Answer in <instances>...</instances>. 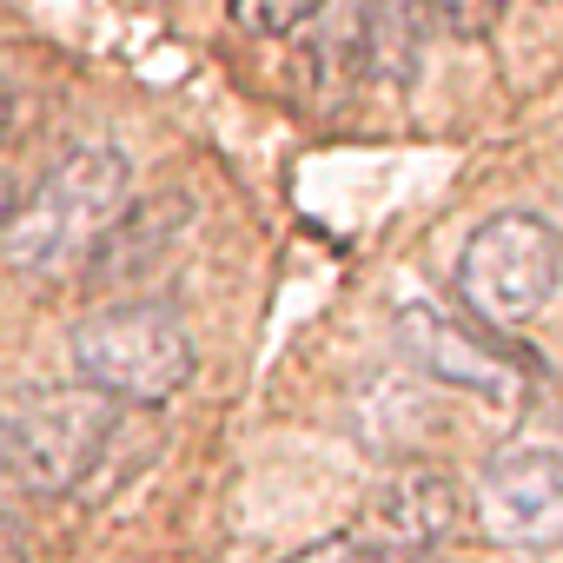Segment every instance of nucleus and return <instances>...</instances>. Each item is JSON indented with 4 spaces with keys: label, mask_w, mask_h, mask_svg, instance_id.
Listing matches in <instances>:
<instances>
[{
    "label": "nucleus",
    "mask_w": 563,
    "mask_h": 563,
    "mask_svg": "<svg viewBox=\"0 0 563 563\" xmlns=\"http://www.w3.org/2000/svg\"><path fill=\"white\" fill-rule=\"evenodd\" d=\"M126 206H133V159L107 140H87L67 159H54L27 199H14V219L0 225V258L21 278H67L93 258V245Z\"/></svg>",
    "instance_id": "f257e3e1"
},
{
    "label": "nucleus",
    "mask_w": 563,
    "mask_h": 563,
    "mask_svg": "<svg viewBox=\"0 0 563 563\" xmlns=\"http://www.w3.org/2000/svg\"><path fill=\"white\" fill-rule=\"evenodd\" d=\"M67 358H74V378L113 405H166L199 372L186 319L153 299H126L80 319L67 339Z\"/></svg>",
    "instance_id": "f03ea898"
},
{
    "label": "nucleus",
    "mask_w": 563,
    "mask_h": 563,
    "mask_svg": "<svg viewBox=\"0 0 563 563\" xmlns=\"http://www.w3.org/2000/svg\"><path fill=\"white\" fill-rule=\"evenodd\" d=\"M120 411L113 398L87 391V385H34L0 411V477L34 497H60L74 490L107 444L120 438Z\"/></svg>",
    "instance_id": "7ed1b4c3"
},
{
    "label": "nucleus",
    "mask_w": 563,
    "mask_h": 563,
    "mask_svg": "<svg viewBox=\"0 0 563 563\" xmlns=\"http://www.w3.org/2000/svg\"><path fill=\"white\" fill-rule=\"evenodd\" d=\"M556 278H563V232L537 212H497L457 252V299L490 332L530 325L556 299Z\"/></svg>",
    "instance_id": "20e7f679"
},
{
    "label": "nucleus",
    "mask_w": 563,
    "mask_h": 563,
    "mask_svg": "<svg viewBox=\"0 0 563 563\" xmlns=\"http://www.w3.org/2000/svg\"><path fill=\"white\" fill-rule=\"evenodd\" d=\"M398 345L431 385L464 391L477 405H523V391H530V365L517 352L490 345L484 332H471L464 319H451L438 306H405L398 312Z\"/></svg>",
    "instance_id": "39448f33"
},
{
    "label": "nucleus",
    "mask_w": 563,
    "mask_h": 563,
    "mask_svg": "<svg viewBox=\"0 0 563 563\" xmlns=\"http://www.w3.org/2000/svg\"><path fill=\"white\" fill-rule=\"evenodd\" d=\"M477 523L510 550L563 543V457L510 444L477 477Z\"/></svg>",
    "instance_id": "423d86ee"
},
{
    "label": "nucleus",
    "mask_w": 563,
    "mask_h": 563,
    "mask_svg": "<svg viewBox=\"0 0 563 563\" xmlns=\"http://www.w3.org/2000/svg\"><path fill=\"white\" fill-rule=\"evenodd\" d=\"M464 523V490L438 464H405L391 471L372 504H365V543L385 556H424Z\"/></svg>",
    "instance_id": "0eeeda50"
},
{
    "label": "nucleus",
    "mask_w": 563,
    "mask_h": 563,
    "mask_svg": "<svg viewBox=\"0 0 563 563\" xmlns=\"http://www.w3.org/2000/svg\"><path fill=\"white\" fill-rule=\"evenodd\" d=\"M186 225H192V199H186V192L133 199V206L107 225V239L93 245V258L80 265V272H87V292H93V299L133 292L140 278H153V272L173 258V245L186 239Z\"/></svg>",
    "instance_id": "6e6552de"
},
{
    "label": "nucleus",
    "mask_w": 563,
    "mask_h": 563,
    "mask_svg": "<svg viewBox=\"0 0 563 563\" xmlns=\"http://www.w3.org/2000/svg\"><path fill=\"white\" fill-rule=\"evenodd\" d=\"M431 27H438L431 0H372L365 8V60H372V74L385 87H411Z\"/></svg>",
    "instance_id": "1a4fd4ad"
},
{
    "label": "nucleus",
    "mask_w": 563,
    "mask_h": 563,
    "mask_svg": "<svg viewBox=\"0 0 563 563\" xmlns=\"http://www.w3.org/2000/svg\"><path fill=\"white\" fill-rule=\"evenodd\" d=\"M319 8H325V0H232V21H239L245 34H292V27H306Z\"/></svg>",
    "instance_id": "9d476101"
},
{
    "label": "nucleus",
    "mask_w": 563,
    "mask_h": 563,
    "mask_svg": "<svg viewBox=\"0 0 563 563\" xmlns=\"http://www.w3.org/2000/svg\"><path fill=\"white\" fill-rule=\"evenodd\" d=\"M504 8H510V0H431L438 27L457 34V41H484V34L504 21Z\"/></svg>",
    "instance_id": "9b49d317"
},
{
    "label": "nucleus",
    "mask_w": 563,
    "mask_h": 563,
    "mask_svg": "<svg viewBox=\"0 0 563 563\" xmlns=\"http://www.w3.org/2000/svg\"><path fill=\"white\" fill-rule=\"evenodd\" d=\"M286 563H391V556H385V550H372L365 537H319V543L292 550Z\"/></svg>",
    "instance_id": "f8f14e48"
},
{
    "label": "nucleus",
    "mask_w": 563,
    "mask_h": 563,
    "mask_svg": "<svg viewBox=\"0 0 563 563\" xmlns=\"http://www.w3.org/2000/svg\"><path fill=\"white\" fill-rule=\"evenodd\" d=\"M0 563H34V543H27V530L0 510Z\"/></svg>",
    "instance_id": "ddd939ff"
},
{
    "label": "nucleus",
    "mask_w": 563,
    "mask_h": 563,
    "mask_svg": "<svg viewBox=\"0 0 563 563\" xmlns=\"http://www.w3.org/2000/svg\"><path fill=\"white\" fill-rule=\"evenodd\" d=\"M14 120H21V93H14L8 80H0V140L14 133Z\"/></svg>",
    "instance_id": "4468645a"
},
{
    "label": "nucleus",
    "mask_w": 563,
    "mask_h": 563,
    "mask_svg": "<svg viewBox=\"0 0 563 563\" xmlns=\"http://www.w3.org/2000/svg\"><path fill=\"white\" fill-rule=\"evenodd\" d=\"M8 219H14V179L0 173V225H8Z\"/></svg>",
    "instance_id": "2eb2a0df"
},
{
    "label": "nucleus",
    "mask_w": 563,
    "mask_h": 563,
    "mask_svg": "<svg viewBox=\"0 0 563 563\" xmlns=\"http://www.w3.org/2000/svg\"><path fill=\"white\" fill-rule=\"evenodd\" d=\"M517 563H556V556H537V550H523V556H517Z\"/></svg>",
    "instance_id": "dca6fc26"
}]
</instances>
